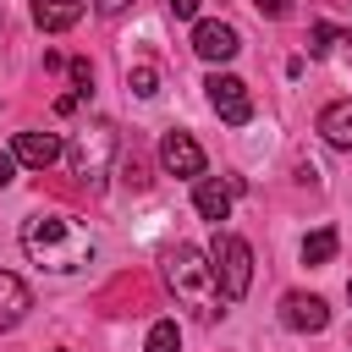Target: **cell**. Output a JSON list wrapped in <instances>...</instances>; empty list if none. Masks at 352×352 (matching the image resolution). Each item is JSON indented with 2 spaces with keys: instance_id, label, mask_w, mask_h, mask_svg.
Here are the masks:
<instances>
[{
  "instance_id": "6da1fadb",
  "label": "cell",
  "mask_w": 352,
  "mask_h": 352,
  "mask_svg": "<svg viewBox=\"0 0 352 352\" xmlns=\"http://www.w3.org/2000/svg\"><path fill=\"white\" fill-rule=\"evenodd\" d=\"M22 253H28L38 270H50V275H82V270L99 258L94 236H88L72 214H60V209H38V214L22 220Z\"/></svg>"
},
{
  "instance_id": "7a4b0ae2",
  "label": "cell",
  "mask_w": 352,
  "mask_h": 352,
  "mask_svg": "<svg viewBox=\"0 0 352 352\" xmlns=\"http://www.w3.org/2000/svg\"><path fill=\"white\" fill-rule=\"evenodd\" d=\"M165 286L187 302V308H198V319H220L226 308V297H220V286H214V270H209V253H198V248H187V242H176L170 253H165Z\"/></svg>"
},
{
  "instance_id": "3957f363",
  "label": "cell",
  "mask_w": 352,
  "mask_h": 352,
  "mask_svg": "<svg viewBox=\"0 0 352 352\" xmlns=\"http://www.w3.org/2000/svg\"><path fill=\"white\" fill-rule=\"evenodd\" d=\"M116 148H121L116 126H110V121H88V126L66 143L72 176H82L88 187H104V176H110V165H116Z\"/></svg>"
},
{
  "instance_id": "277c9868",
  "label": "cell",
  "mask_w": 352,
  "mask_h": 352,
  "mask_svg": "<svg viewBox=\"0 0 352 352\" xmlns=\"http://www.w3.org/2000/svg\"><path fill=\"white\" fill-rule=\"evenodd\" d=\"M209 270H214V286L226 302H242L248 286H253V248L236 236V231H214L209 242Z\"/></svg>"
},
{
  "instance_id": "5b68a950",
  "label": "cell",
  "mask_w": 352,
  "mask_h": 352,
  "mask_svg": "<svg viewBox=\"0 0 352 352\" xmlns=\"http://www.w3.org/2000/svg\"><path fill=\"white\" fill-rule=\"evenodd\" d=\"M204 94H209V110H214L226 126H248V121H253V99H248V82H242V77H231V72H209Z\"/></svg>"
},
{
  "instance_id": "8992f818",
  "label": "cell",
  "mask_w": 352,
  "mask_h": 352,
  "mask_svg": "<svg viewBox=\"0 0 352 352\" xmlns=\"http://www.w3.org/2000/svg\"><path fill=\"white\" fill-rule=\"evenodd\" d=\"M160 165H165V176L198 182L204 176V148L192 143V132H165L160 138Z\"/></svg>"
},
{
  "instance_id": "52a82bcc",
  "label": "cell",
  "mask_w": 352,
  "mask_h": 352,
  "mask_svg": "<svg viewBox=\"0 0 352 352\" xmlns=\"http://www.w3.org/2000/svg\"><path fill=\"white\" fill-rule=\"evenodd\" d=\"M280 324L297 330V336H319V330L330 324V308H324V297H314V292H286V297H280Z\"/></svg>"
},
{
  "instance_id": "ba28073f",
  "label": "cell",
  "mask_w": 352,
  "mask_h": 352,
  "mask_svg": "<svg viewBox=\"0 0 352 352\" xmlns=\"http://www.w3.org/2000/svg\"><path fill=\"white\" fill-rule=\"evenodd\" d=\"M192 50H198L209 66H226V60L242 50V33H236L231 22H220V16H209V22L192 28Z\"/></svg>"
},
{
  "instance_id": "9c48e42d",
  "label": "cell",
  "mask_w": 352,
  "mask_h": 352,
  "mask_svg": "<svg viewBox=\"0 0 352 352\" xmlns=\"http://www.w3.org/2000/svg\"><path fill=\"white\" fill-rule=\"evenodd\" d=\"M60 154H66V143H60L55 132H16V138H11V160H16V165L44 170V165H55Z\"/></svg>"
},
{
  "instance_id": "30bf717a",
  "label": "cell",
  "mask_w": 352,
  "mask_h": 352,
  "mask_svg": "<svg viewBox=\"0 0 352 352\" xmlns=\"http://www.w3.org/2000/svg\"><path fill=\"white\" fill-rule=\"evenodd\" d=\"M231 198H236V182H214V176H198V187H192V209L204 214V220H231Z\"/></svg>"
},
{
  "instance_id": "8fae6325",
  "label": "cell",
  "mask_w": 352,
  "mask_h": 352,
  "mask_svg": "<svg viewBox=\"0 0 352 352\" xmlns=\"http://www.w3.org/2000/svg\"><path fill=\"white\" fill-rule=\"evenodd\" d=\"M28 308H33V292L22 286V275L0 270V330H16L28 319Z\"/></svg>"
},
{
  "instance_id": "7c38bea8",
  "label": "cell",
  "mask_w": 352,
  "mask_h": 352,
  "mask_svg": "<svg viewBox=\"0 0 352 352\" xmlns=\"http://www.w3.org/2000/svg\"><path fill=\"white\" fill-rule=\"evenodd\" d=\"M82 22V0H33V28L38 33H66Z\"/></svg>"
},
{
  "instance_id": "4fadbf2b",
  "label": "cell",
  "mask_w": 352,
  "mask_h": 352,
  "mask_svg": "<svg viewBox=\"0 0 352 352\" xmlns=\"http://www.w3.org/2000/svg\"><path fill=\"white\" fill-rule=\"evenodd\" d=\"M319 138L330 148H352V99H336L319 110Z\"/></svg>"
},
{
  "instance_id": "5bb4252c",
  "label": "cell",
  "mask_w": 352,
  "mask_h": 352,
  "mask_svg": "<svg viewBox=\"0 0 352 352\" xmlns=\"http://www.w3.org/2000/svg\"><path fill=\"white\" fill-rule=\"evenodd\" d=\"M336 248H341L336 226H319V231H308V236H302V264H330V258H336Z\"/></svg>"
},
{
  "instance_id": "9a60e30c",
  "label": "cell",
  "mask_w": 352,
  "mask_h": 352,
  "mask_svg": "<svg viewBox=\"0 0 352 352\" xmlns=\"http://www.w3.org/2000/svg\"><path fill=\"white\" fill-rule=\"evenodd\" d=\"M126 88H132L138 99H154V94H160V66H154V60L126 66Z\"/></svg>"
},
{
  "instance_id": "2e32d148",
  "label": "cell",
  "mask_w": 352,
  "mask_h": 352,
  "mask_svg": "<svg viewBox=\"0 0 352 352\" xmlns=\"http://www.w3.org/2000/svg\"><path fill=\"white\" fill-rule=\"evenodd\" d=\"M143 346H148V352H182V330H176V319H154Z\"/></svg>"
},
{
  "instance_id": "e0dca14e",
  "label": "cell",
  "mask_w": 352,
  "mask_h": 352,
  "mask_svg": "<svg viewBox=\"0 0 352 352\" xmlns=\"http://www.w3.org/2000/svg\"><path fill=\"white\" fill-rule=\"evenodd\" d=\"M336 44H346L341 28H330V22H314V28H308V50H314V55H324V50H336Z\"/></svg>"
},
{
  "instance_id": "ac0fdd59",
  "label": "cell",
  "mask_w": 352,
  "mask_h": 352,
  "mask_svg": "<svg viewBox=\"0 0 352 352\" xmlns=\"http://www.w3.org/2000/svg\"><path fill=\"white\" fill-rule=\"evenodd\" d=\"M66 72H72V94H82V99H88V94H94V66H88V60H72Z\"/></svg>"
},
{
  "instance_id": "d6986e66",
  "label": "cell",
  "mask_w": 352,
  "mask_h": 352,
  "mask_svg": "<svg viewBox=\"0 0 352 352\" xmlns=\"http://www.w3.org/2000/svg\"><path fill=\"white\" fill-rule=\"evenodd\" d=\"M253 11L270 16V22H280V16H292V0H253Z\"/></svg>"
},
{
  "instance_id": "ffe728a7",
  "label": "cell",
  "mask_w": 352,
  "mask_h": 352,
  "mask_svg": "<svg viewBox=\"0 0 352 352\" xmlns=\"http://www.w3.org/2000/svg\"><path fill=\"white\" fill-rule=\"evenodd\" d=\"M11 182H16V160H11V154H6V148H0V192H6V187H11Z\"/></svg>"
},
{
  "instance_id": "44dd1931",
  "label": "cell",
  "mask_w": 352,
  "mask_h": 352,
  "mask_svg": "<svg viewBox=\"0 0 352 352\" xmlns=\"http://www.w3.org/2000/svg\"><path fill=\"white\" fill-rule=\"evenodd\" d=\"M77 104H82V94H60V99H55V116H72Z\"/></svg>"
},
{
  "instance_id": "7402d4cb",
  "label": "cell",
  "mask_w": 352,
  "mask_h": 352,
  "mask_svg": "<svg viewBox=\"0 0 352 352\" xmlns=\"http://www.w3.org/2000/svg\"><path fill=\"white\" fill-rule=\"evenodd\" d=\"M165 6H170L182 22H187V16H198V0H165Z\"/></svg>"
},
{
  "instance_id": "603a6c76",
  "label": "cell",
  "mask_w": 352,
  "mask_h": 352,
  "mask_svg": "<svg viewBox=\"0 0 352 352\" xmlns=\"http://www.w3.org/2000/svg\"><path fill=\"white\" fill-rule=\"evenodd\" d=\"M94 6H99V16H121L132 0H94Z\"/></svg>"
},
{
  "instance_id": "cb8c5ba5",
  "label": "cell",
  "mask_w": 352,
  "mask_h": 352,
  "mask_svg": "<svg viewBox=\"0 0 352 352\" xmlns=\"http://www.w3.org/2000/svg\"><path fill=\"white\" fill-rule=\"evenodd\" d=\"M346 297H352V286H346Z\"/></svg>"
}]
</instances>
